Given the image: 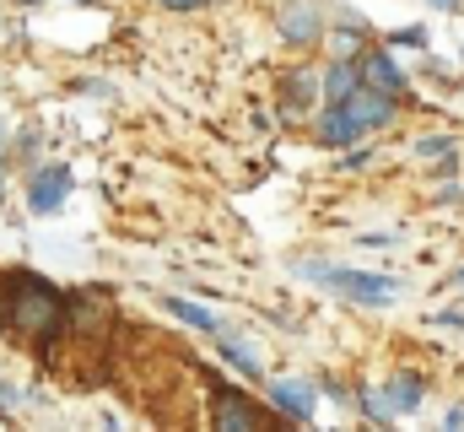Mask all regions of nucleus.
Listing matches in <instances>:
<instances>
[{
	"label": "nucleus",
	"instance_id": "nucleus-1",
	"mask_svg": "<svg viewBox=\"0 0 464 432\" xmlns=\"http://www.w3.org/2000/svg\"><path fill=\"white\" fill-rule=\"evenodd\" d=\"M292 270H297L303 281L335 292V298H351L356 309H389V303H400V292H405V281H394V276L346 270V265H324V260H303V265H292Z\"/></svg>",
	"mask_w": 464,
	"mask_h": 432
},
{
	"label": "nucleus",
	"instance_id": "nucleus-2",
	"mask_svg": "<svg viewBox=\"0 0 464 432\" xmlns=\"http://www.w3.org/2000/svg\"><path fill=\"white\" fill-rule=\"evenodd\" d=\"M5 292H11V319L22 335H38V340H49L60 319H65V303H60V292L49 287V281H38V276H5Z\"/></svg>",
	"mask_w": 464,
	"mask_h": 432
},
{
	"label": "nucleus",
	"instance_id": "nucleus-3",
	"mask_svg": "<svg viewBox=\"0 0 464 432\" xmlns=\"http://www.w3.org/2000/svg\"><path fill=\"white\" fill-rule=\"evenodd\" d=\"M276 27H281V38L292 49H314L324 38V11L314 0H281L276 5Z\"/></svg>",
	"mask_w": 464,
	"mask_h": 432
},
{
	"label": "nucleus",
	"instance_id": "nucleus-4",
	"mask_svg": "<svg viewBox=\"0 0 464 432\" xmlns=\"http://www.w3.org/2000/svg\"><path fill=\"white\" fill-rule=\"evenodd\" d=\"M341 108H346V119L367 135V130H383L389 119H394V93H383V87H372V82H356L346 98H341Z\"/></svg>",
	"mask_w": 464,
	"mask_h": 432
},
{
	"label": "nucleus",
	"instance_id": "nucleus-5",
	"mask_svg": "<svg viewBox=\"0 0 464 432\" xmlns=\"http://www.w3.org/2000/svg\"><path fill=\"white\" fill-rule=\"evenodd\" d=\"M265 400L286 417V422H314V411H319V395H314V384L308 378H276V384H265Z\"/></svg>",
	"mask_w": 464,
	"mask_h": 432
},
{
	"label": "nucleus",
	"instance_id": "nucleus-6",
	"mask_svg": "<svg viewBox=\"0 0 464 432\" xmlns=\"http://www.w3.org/2000/svg\"><path fill=\"white\" fill-rule=\"evenodd\" d=\"M65 195H71V168H38L33 179H27V206L38 216H49V211H60L65 206Z\"/></svg>",
	"mask_w": 464,
	"mask_h": 432
},
{
	"label": "nucleus",
	"instance_id": "nucleus-7",
	"mask_svg": "<svg viewBox=\"0 0 464 432\" xmlns=\"http://www.w3.org/2000/svg\"><path fill=\"white\" fill-rule=\"evenodd\" d=\"M356 65H362V82H372V87H383V93H411V82H405V71L394 65V54H389V44L383 49H367V54H356Z\"/></svg>",
	"mask_w": 464,
	"mask_h": 432
},
{
	"label": "nucleus",
	"instance_id": "nucleus-8",
	"mask_svg": "<svg viewBox=\"0 0 464 432\" xmlns=\"http://www.w3.org/2000/svg\"><path fill=\"white\" fill-rule=\"evenodd\" d=\"M383 400L394 406V417H416V411H421V400H427V378L405 368V373H394V378L383 384Z\"/></svg>",
	"mask_w": 464,
	"mask_h": 432
},
{
	"label": "nucleus",
	"instance_id": "nucleus-9",
	"mask_svg": "<svg viewBox=\"0 0 464 432\" xmlns=\"http://www.w3.org/2000/svg\"><path fill=\"white\" fill-rule=\"evenodd\" d=\"M314 103H319V76L314 71H297V76L281 82V113L286 119H303Z\"/></svg>",
	"mask_w": 464,
	"mask_h": 432
},
{
	"label": "nucleus",
	"instance_id": "nucleus-10",
	"mask_svg": "<svg viewBox=\"0 0 464 432\" xmlns=\"http://www.w3.org/2000/svg\"><path fill=\"white\" fill-rule=\"evenodd\" d=\"M356 82H362V65H356V54H341V60H335V65L319 76V98H324V103H341Z\"/></svg>",
	"mask_w": 464,
	"mask_h": 432
},
{
	"label": "nucleus",
	"instance_id": "nucleus-11",
	"mask_svg": "<svg viewBox=\"0 0 464 432\" xmlns=\"http://www.w3.org/2000/svg\"><path fill=\"white\" fill-rule=\"evenodd\" d=\"M211 422H217L222 432H254L259 411H254V406H243L232 389H217V411H211Z\"/></svg>",
	"mask_w": 464,
	"mask_h": 432
},
{
	"label": "nucleus",
	"instance_id": "nucleus-12",
	"mask_svg": "<svg viewBox=\"0 0 464 432\" xmlns=\"http://www.w3.org/2000/svg\"><path fill=\"white\" fill-rule=\"evenodd\" d=\"M217 346H222V362H227V368H237L243 378H259V351H254L243 335H232L227 324H222V329H217Z\"/></svg>",
	"mask_w": 464,
	"mask_h": 432
},
{
	"label": "nucleus",
	"instance_id": "nucleus-13",
	"mask_svg": "<svg viewBox=\"0 0 464 432\" xmlns=\"http://www.w3.org/2000/svg\"><path fill=\"white\" fill-rule=\"evenodd\" d=\"M351 406H356L362 422H372V427H389V422H394V406L383 400L378 384H356V389H351Z\"/></svg>",
	"mask_w": 464,
	"mask_h": 432
},
{
	"label": "nucleus",
	"instance_id": "nucleus-14",
	"mask_svg": "<svg viewBox=\"0 0 464 432\" xmlns=\"http://www.w3.org/2000/svg\"><path fill=\"white\" fill-rule=\"evenodd\" d=\"M162 309H168L173 319H184L189 329H206V335H217V329H222V319H217L211 309H200V303H189V298H162Z\"/></svg>",
	"mask_w": 464,
	"mask_h": 432
},
{
	"label": "nucleus",
	"instance_id": "nucleus-15",
	"mask_svg": "<svg viewBox=\"0 0 464 432\" xmlns=\"http://www.w3.org/2000/svg\"><path fill=\"white\" fill-rule=\"evenodd\" d=\"M416 152H421L427 162H432V157H454V135H443V130H438V135H421Z\"/></svg>",
	"mask_w": 464,
	"mask_h": 432
},
{
	"label": "nucleus",
	"instance_id": "nucleus-16",
	"mask_svg": "<svg viewBox=\"0 0 464 432\" xmlns=\"http://www.w3.org/2000/svg\"><path fill=\"white\" fill-rule=\"evenodd\" d=\"M383 44H416V49H427V27H394Z\"/></svg>",
	"mask_w": 464,
	"mask_h": 432
},
{
	"label": "nucleus",
	"instance_id": "nucleus-17",
	"mask_svg": "<svg viewBox=\"0 0 464 432\" xmlns=\"http://www.w3.org/2000/svg\"><path fill=\"white\" fill-rule=\"evenodd\" d=\"M427 324H443V329H464V314H459V309H438V314H427Z\"/></svg>",
	"mask_w": 464,
	"mask_h": 432
},
{
	"label": "nucleus",
	"instance_id": "nucleus-18",
	"mask_svg": "<svg viewBox=\"0 0 464 432\" xmlns=\"http://www.w3.org/2000/svg\"><path fill=\"white\" fill-rule=\"evenodd\" d=\"M362 243H367V249H394L400 232H362Z\"/></svg>",
	"mask_w": 464,
	"mask_h": 432
},
{
	"label": "nucleus",
	"instance_id": "nucleus-19",
	"mask_svg": "<svg viewBox=\"0 0 464 432\" xmlns=\"http://www.w3.org/2000/svg\"><path fill=\"white\" fill-rule=\"evenodd\" d=\"M157 5H168V11H200V5H211V0H157Z\"/></svg>",
	"mask_w": 464,
	"mask_h": 432
},
{
	"label": "nucleus",
	"instance_id": "nucleus-20",
	"mask_svg": "<svg viewBox=\"0 0 464 432\" xmlns=\"http://www.w3.org/2000/svg\"><path fill=\"white\" fill-rule=\"evenodd\" d=\"M443 422H449V427H464V406H454V411H449Z\"/></svg>",
	"mask_w": 464,
	"mask_h": 432
},
{
	"label": "nucleus",
	"instance_id": "nucleus-21",
	"mask_svg": "<svg viewBox=\"0 0 464 432\" xmlns=\"http://www.w3.org/2000/svg\"><path fill=\"white\" fill-rule=\"evenodd\" d=\"M427 5H438V11H454V5H459V0H427Z\"/></svg>",
	"mask_w": 464,
	"mask_h": 432
},
{
	"label": "nucleus",
	"instance_id": "nucleus-22",
	"mask_svg": "<svg viewBox=\"0 0 464 432\" xmlns=\"http://www.w3.org/2000/svg\"><path fill=\"white\" fill-rule=\"evenodd\" d=\"M449 287H464V265L454 270V276H449Z\"/></svg>",
	"mask_w": 464,
	"mask_h": 432
}]
</instances>
